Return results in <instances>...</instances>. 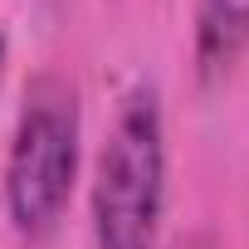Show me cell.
<instances>
[{
    "instance_id": "1",
    "label": "cell",
    "mask_w": 249,
    "mask_h": 249,
    "mask_svg": "<svg viewBox=\"0 0 249 249\" xmlns=\"http://www.w3.org/2000/svg\"><path fill=\"white\" fill-rule=\"evenodd\" d=\"M166 210V122L152 83L117 98L93 166V244L98 249H157Z\"/></svg>"
},
{
    "instance_id": "2",
    "label": "cell",
    "mask_w": 249,
    "mask_h": 249,
    "mask_svg": "<svg viewBox=\"0 0 249 249\" xmlns=\"http://www.w3.org/2000/svg\"><path fill=\"white\" fill-rule=\"evenodd\" d=\"M78 93L59 73H39L25 93L10 157H5V215L20 239H49L69 215L78 181Z\"/></svg>"
},
{
    "instance_id": "3",
    "label": "cell",
    "mask_w": 249,
    "mask_h": 249,
    "mask_svg": "<svg viewBox=\"0 0 249 249\" xmlns=\"http://www.w3.org/2000/svg\"><path fill=\"white\" fill-rule=\"evenodd\" d=\"M249 54V0H196V64L205 78L230 73Z\"/></svg>"
},
{
    "instance_id": "4",
    "label": "cell",
    "mask_w": 249,
    "mask_h": 249,
    "mask_svg": "<svg viewBox=\"0 0 249 249\" xmlns=\"http://www.w3.org/2000/svg\"><path fill=\"white\" fill-rule=\"evenodd\" d=\"M176 249H210V239H186V244H176Z\"/></svg>"
},
{
    "instance_id": "5",
    "label": "cell",
    "mask_w": 249,
    "mask_h": 249,
    "mask_svg": "<svg viewBox=\"0 0 249 249\" xmlns=\"http://www.w3.org/2000/svg\"><path fill=\"white\" fill-rule=\"evenodd\" d=\"M0 78H5V35H0Z\"/></svg>"
}]
</instances>
